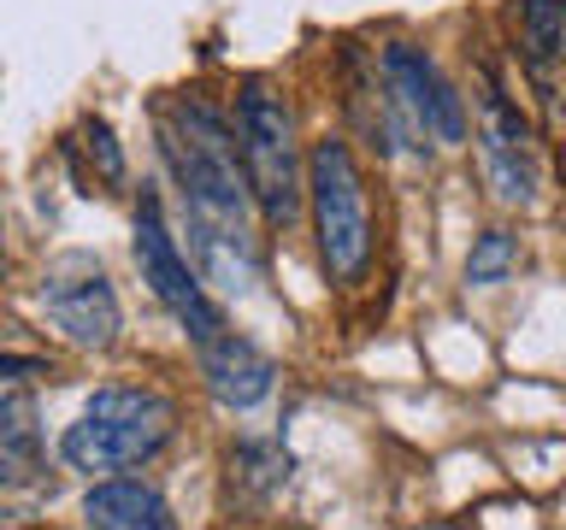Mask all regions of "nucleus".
Here are the masks:
<instances>
[{
    "label": "nucleus",
    "instance_id": "f257e3e1",
    "mask_svg": "<svg viewBox=\"0 0 566 530\" xmlns=\"http://www.w3.org/2000/svg\"><path fill=\"white\" fill-rule=\"evenodd\" d=\"M159 148L184 189V219L195 242V277L219 283L224 295L254 289L260 247H254V201L242 183V159L230 124L201 100H177L159 118Z\"/></svg>",
    "mask_w": 566,
    "mask_h": 530
},
{
    "label": "nucleus",
    "instance_id": "f03ea898",
    "mask_svg": "<svg viewBox=\"0 0 566 530\" xmlns=\"http://www.w3.org/2000/svg\"><path fill=\"white\" fill-rule=\"evenodd\" d=\"M177 406L159 389H95L83 401V413L65 424L60 459L71 471H124L154 459L171 442Z\"/></svg>",
    "mask_w": 566,
    "mask_h": 530
},
{
    "label": "nucleus",
    "instance_id": "7ed1b4c3",
    "mask_svg": "<svg viewBox=\"0 0 566 530\" xmlns=\"http://www.w3.org/2000/svg\"><path fill=\"white\" fill-rule=\"evenodd\" d=\"M301 189H307L318 259L331 283H360L371 259V206H366V177L354 166L343 136H318L301 159Z\"/></svg>",
    "mask_w": 566,
    "mask_h": 530
},
{
    "label": "nucleus",
    "instance_id": "20e7f679",
    "mask_svg": "<svg viewBox=\"0 0 566 530\" xmlns=\"http://www.w3.org/2000/svg\"><path fill=\"white\" fill-rule=\"evenodd\" d=\"M237 159H242V183L254 212L272 230H290L301 219V206H307V189H301L295 118L277 88L248 83L237 95Z\"/></svg>",
    "mask_w": 566,
    "mask_h": 530
},
{
    "label": "nucleus",
    "instance_id": "39448f33",
    "mask_svg": "<svg viewBox=\"0 0 566 530\" xmlns=\"http://www.w3.org/2000/svg\"><path fill=\"white\" fill-rule=\"evenodd\" d=\"M384 113L413 148H424V141L460 148L467 141V100L454 95V83L437 71L431 53L407 42L384 47Z\"/></svg>",
    "mask_w": 566,
    "mask_h": 530
},
{
    "label": "nucleus",
    "instance_id": "423d86ee",
    "mask_svg": "<svg viewBox=\"0 0 566 530\" xmlns=\"http://www.w3.org/2000/svg\"><path fill=\"white\" fill-rule=\"evenodd\" d=\"M136 265H142V283L154 289V300L177 318V325H184V336L195 348L212 342V336L224 330L219 300L207 295V283L195 277V265L184 259V247L171 242L166 212H159L154 194H142V206H136Z\"/></svg>",
    "mask_w": 566,
    "mask_h": 530
},
{
    "label": "nucleus",
    "instance_id": "0eeeda50",
    "mask_svg": "<svg viewBox=\"0 0 566 530\" xmlns=\"http://www.w3.org/2000/svg\"><path fill=\"white\" fill-rule=\"evenodd\" d=\"M42 312L71 348H113L118 342V295L95 259L71 254L42 277Z\"/></svg>",
    "mask_w": 566,
    "mask_h": 530
},
{
    "label": "nucleus",
    "instance_id": "6e6552de",
    "mask_svg": "<svg viewBox=\"0 0 566 530\" xmlns=\"http://www.w3.org/2000/svg\"><path fill=\"white\" fill-rule=\"evenodd\" d=\"M478 159L502 206H531L537 201V153H531V124L520 118L502 88H484L478 100Z\"/></svg>",
    "mask_w": 566,
    "mask_h": 530
},
{
    "label": "nucleus",
    "instance_id": "1a4fd4ad",
    "mask_svg": "<svg viewBox=\"0 0 566 530\" xmlns=\"http://www.w3.org/2000/svg\"><path fill=\"white\" fill-rule=\"evenodd\" d=\"M195 353H201V378L212 389V401L230 406V413H254V406L277 389V365L237 330H219Z\"/></svg>",
    "mask_w": 566,
    "mask_h": 530
},
{
    "label": "nucleus",
    "instance_id": "9d476101",
    "mask_svg": "<svg viewBox=\"0 0 566 530\" xmlns=\"http://www.w3.org/2000/svg\"><path fill=\"white\" fill-rule=\"evenodd\" d=\"M30 371L42 365H12L0 371V477L12 484H30L42 471V431H35V395H30Z\"/></svg>",
    "mask_w": 566,
    "mask_h": 530
},
{
    "label": "nucleus",
    "instance_id": "9b49d317",
    "mask_svg": "<svg viewBox=\"0 0 566 530\" xmlns=\"http://www.w3.org/2000/svg\"><path fill=\"white\" fill-rule=\"evenodd\" d=\"M83 519L88 530H177L166 495L136 477H106L83 495Z\"/></svg>",
    "mask_w": 566,
    "mask_h": 530
},
{
    "label": "nucleus",
    "instance_id": "f8f14e48",
    "mask_svg": "<svg viewBox=\"0 0 566 530\" xmlns=\"http://www.w3.org/2000/svg\"><path fill=\"white\" fill-rule=\"evenodd\" d=\"M520 53L543 88V100H555V65L566 53V7L560 0H525L520 7Z\"/></svg>",
    "mask_w": 566,
    "mask_h": 530
},
{
    "label": "nucleus",
    "instance_id": "ddd939ff",
    "mask_svg": "<svg viewBox=\"0 0 566 530\" xmlns=\"http://www.w3.org/2000/svg\"><path fill=\"white\" fill-rule=\"evenodd\" d=\"M230 477H242L254 495H272V489H283V477H290V454H283L277 442H242V448L230 454Z\"/></svg>",
    "mask_w": 566,
    "mask_h": 530
},
{
    "label": "nucleus",
    "instance_id": "4468645a",
    "mask_svg": "<svg viewBox=\"0 0 566 530\" xmlns=\"http://www.w3.org/2000/svg\"><path fill=\"white\" fill-rule=\"evenodd\" d=\"M513 265H520V242H513L507 230H484V236L472 242V254H467V283H478V289L507 283Z\"/></svg>",
    "mask_w": 566,
    "mask_h": 530
},
{
    "label": "nucleus",
    "instance_id": "2eb2a0df",
    "mask_svg": "<svg viewBox=\"0 0 566 530\" xmlns=\"http://www.w3.org/2000/svg\"><path fill=\"white\" fill-rule=\"evenodd\" d=\"M83 136H88V148L101 153V177H106V183H118V177H124V159H118V148H113V130H106L101 118H88Z\"/></svg>",
    "mask_w": 566,
    "mask_h": 530
},
{
    "label": "nucleus",
    "instance_id": "dca6fc26",
    "mask_svg": "<svg viewBox=\"0 0 566 530\" xmlns=\"http://www.w3.org/2000/svg\"><path fill=\"white\" fill-rule=\"evenodd\" d=\"M0 530H18V524H12V519H7V512H0Z\"/></svg>",
    "mask_w": 566,
    "mask_h": 530
},
{
    "label": "nucleus",
    "instance_id": "f3484780",
    "mask_svg": "<svg viewBox=\"0 0 566 530\" xmlns=\"http://www.w3.org/2000/svg\"><path fill=\"white\" fill-rule=\"evenodd\" d=\"M0 236H7V230H0Z\"/></svg>",
    "mask_w": 566,
    "mask_h": 530
}]
</instances>
